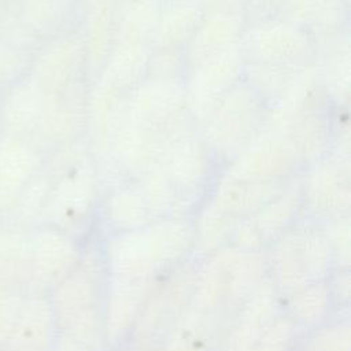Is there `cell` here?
Returning <instances> with one entry per match:
<instances>
[{"label":"cell","mask_w":351,"mask_h":351,"mask_svg":"<svg viewBox=\"0 0 351 351\" xmlns=\"http://www.w3.org/2000/svg\"><path fill=\"white\" fill-rule=\"evenodd\" d=\"M255 254L221 251L196 270L191 304L217 317L241 303L262 282L263 265Z\"/></svg>","instance_id":"cell-1"},{"label":"cell","mask_w":351,"mask_h":351,"mask_svg":"<svg viewBox=\"0 0 351 351\" xmlns=\"http://www.w3.org/2000/svg\"><path fill=\"white\" fill-rule=\"evenodd\" d=\"M77 265L78 251L64 232L49 225L29 230L25 291L48 295Z\"/></svg>","instance_id":"cell-2"},{"label":"cell","mask_w":351,"mask_h":351,"mask_svg":"<svg viewBox=\"0 0 351 351\" xmlns=\"http://www.w3.org/2000/svg\"><path fill=\"white\" fill-rule=\"evenodd\" d=\"M192 280L193 276L188 270L174 273L144 303L134 329V343L141 351L152 346L159 337H166L178 314L188 306Z\"/></svg>","instance_id":"cell-3"},{"label":"cell","mask_w":351,"mask_h":351,"mask_svg":"<svg viewBox=\"0 0 351 351\" xmlns=\"http://www.w3.org/2000/svg\"><path fill=\"white\" fill-rule=\"evenodd\" d=\"M330 255L329 244L319 237L284 241L274 258L278 287L296 292L307 284L321 281L329 270Z\"/></svg>","instance_id":"cell-4"},{"label":"cell","mask_w":351,"mask_h":351,"mask_svg":"<svg viewBox=\"0 0 351 351\" xmlns=\"http://www.w3.org/2000/svg\"><path fill=\"white\" fill-rule=\"evenodd\" d=\"M58 332L48 295L26 291L16 322L3 350L49 351Z\"/></svg>","instance_id":"cell-5"},{"label":"cell","mask_w":351,"mask_h":351,"mask_svg":"<svg viewBox=\"0 0 351 351\" xmlns=\"http://www.w3.org/2000/svg\"><path fill=\"white\" fill-rule=\"evenodd\" d=\"M276 287L273 281L263 278L254 292L241 303L236 318L225 340V351H251L276 318Z\"/></svg>","instance_id":"cell-6"},{"label":"cell","mask_w":351,"mask_h":351,"mask_svg":"<svg viewBox=\"0 0 351 351\" xmlns=\"http://www.w3.org/2000/svg\"><path fill=\"white\" fill-rule=\"evenodd\" d=\"M48 298L59 332H66L77 319L97 308L92 269L78 263L49 291Z\"/></svg>","instance_id":"cell-7"},{"label":"cell","mask_w":351,"mask_h":351,"mask_svg":"<svg viewBox=\"0 0 351 351\" xmlns=\"http://www.w3.org/2000/svg\"><path fill=\"white\" fill-rule=\"evenodd\" d=\"M219 317L192 304L176 318L165 337V351H208L215 343Z\"/></svg>","instance_id":"cell-8"},{"label":"cell","mask_w":351,"mask_h":351,"mask_svg":"<svg viewBox=\"0 0 351 351\" xmlns=\"http://www.w3.org/2000/svg\"><path fill=\"white\" fill-rule=\"evenodd\" d=\"M29 230L0 222V287L25 289L29 261Z\"/></svg>","instance_id":"cell-9"},{"label":"cell","mask_w":351,"mask_h":351,"mask_svg":"<svg viewBox=\"0 0 351 351\" xmlns=\"http://www.w3.org/2000/svg\"><path fill=\"white\" fill-rule=\"evenodd\" d=\"M330 303V287L325 282L317 281L293 292L292 296V314L295 319L303 324H317L328 313Z\"/></svg>","instance_id":"cell-10"},{"label":"cell","mask_w":351,"mask_h":351,"mask_svg":"<svg viewBox=\"0 0 351 351\" xmlns=\"http://www.w3.org/2000/svg\"><path fill=\"white\" fill-rule=\"evenodd\" d=\"M26 291L18 287H0V350L11 336Z\"/></svg>","instance_id":"cell-11"},{"label":"cell","mask_w":351,"mask_h":351,"mask_svg":"<svg viewBox=\"0 0 351 351\" xmlns=\"http://www.w3.org/2000/svg\"><path fill=\"white\" fill-rule=\"evenodd\" d=\"M310 351H350V329L335 325L317 333L310 343Z\"/></svg>","instance_id":"cell-12"},{"label":"cell","mask_w":351,"mask_h":351,"mask_svg":"<svg viewBox=\"0 0 351 351\" xmlns=\"http://www.w3.org/2000/svg\"><path fill=\"white\" fill-rule=\"evenodd\" d=\"M291 339V324L287 319L277 318L263 333L251 351H287Z\"/></svg>","instance_id":"cell-13"},{"label":"cell","mask_w":351,"mask_h":351,"mask_svg":"<svg viewBox=\"0 0 351 351\" xmlns=\"http://www.w3.org/2000/svg\"><path fill=\"white\" fill-rule=\"evenodd\" d=\"M18 66L19 59L16 49L5 41L0 43V84L11 82L15 70H18Z\"/></svg>","instance_id":"cell-14"},{"label":"cell","mask_w":351,"mask_h":351,"mask_svg":"<svg viewBox=\"0 0 351 351\" xmlns=\"http://www.w3.org/2000/svg\"><path fill=\"white\" fill-rule=\"evenodd\" d=\"M49 351H89L85 346L64 332H58Z\"/></svg>","instance_id":"cell-15"},{"label":"cell","mask_w":351,"mask_h":351,"mask_svg":"<svg viewBox=\"0 0 351 351\" xmlns=\"http://www.w3.org/2000/svg\"><path fill=\"white\" fill-rule=\"evenodd\" d=\"M1 128H3V111H1V100H0V132H1Z\"/></svg>","instance_id":"cell-16"},{"label":"cell","mask_w":351,"mask_h":351,"mask_svg":"<svg viewBox=\"0 0 351 351\" xmlns=\"http://www.w3.org/2000/svg\"><path fill=\"white\" fill-rule=\"evenodd\" d=\"M0 351H5V350H0Z\"/></svg>","instance_id":"cell-17"}]
</instances>
